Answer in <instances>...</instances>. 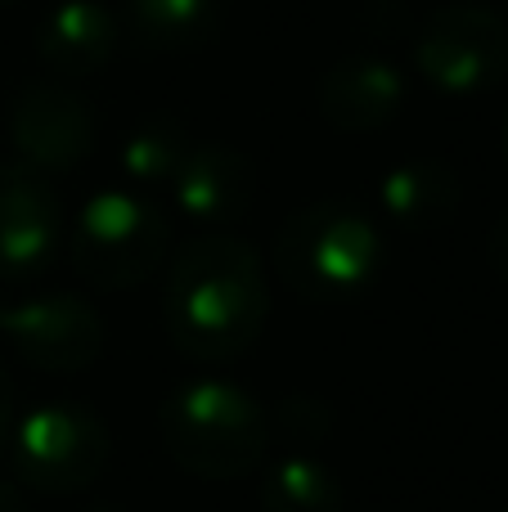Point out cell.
Instances as JSON below:
<instances>
[{"label":"cell","instance_id":"16","mask_svg":"<svg viewBox=\"0 0 508 512\" xmlns=\"http://www.w3.org/2000/svg\"><path fill=\"white\" fill-rule=\"evenodd\" d=\"M257 504L261 512H347V495L333 468L311 454H288L266 472Z\"/></svg>","mask_w":508,"mask_h":512},{"label":"cell","instance_id":"11","mask_svg":"<svg viewBox=\"0 0 508 512\" xmlns=\"http://www.w3.org/2000/svg\"><path fill=\"white\" fill-rule=\"evenodd\" d=\"M122 45V18L104 0H59L36 23V54L59 77H95Z\"/></svg>","mask_w":508,"mask_h":512},{"label":"cell","instance_id":"20","mask_svg":"<svg viewBox=\"0 0 508 512\" xmlns=\"http://www.w3.org/2000/svg\"><path fill=\"white\" fill-rule=\"evenodd\" d=\"M504 162H508V113H504Z\"/></svg>","mask_w":508,"mask_h":512},{"label":"cell","instance_id":"4","mask_svg":"<svg viewBox=\"0 0 508 512\" xmlns=\"http://www.w3.org/2000/svg\"><path fill=\"white\" fill-rule=\"evenodd\" d=\"M171 248V225L149 194L104 189L77 212L68 234L72 265L95 288H135L162 265Z\"/></svg>","mask_w":508,"mask_h":512},{"label":"cell","instance_id":"13","mask_svg":"<svg viewBox=\"0 0 508 512\" xmlns=\"http://www.w3.org/2000/svg\"><path fill=\"white\" fill-rule=\"evenodd\" d=\"M378 207L405 230H437L459 207V176L446 162H401L378 180Z\"/></svg>","mask_w":508,"mask_h":512},{"label":"cell","instance_id":"10","mask_svg":"<svg viewBox=\"0 0 508 512\" xmlns=\"http://www.w3.org/2000/svg\"><path fill=\"white\" fill-rule=\"evenodd\" d=\"M171 203L185 216L203 225H234L248 216V207L257 203V171L230 144H203L198 140L189 149L185 167L171 180Z\"/></svg>","mask_w":508,"mask_h":512},{"label":"cell","instance_id":"14","mask_svg":"<svg viewBox=\"0 0 508 512\" xmlns=\"http://www.w3.org/2000/svg\"><path fill=\"white\" fill-rule=\"evenodd\" d=\"M194 144L198 140L185 131V122H176V117H167V113L144 117L140 126L126 131L122 149H117L126 189H135V194L171 189V180H176V171L185 167V158H189Z\"/></svg>","mask_w":508,"mask_h":512},{"label":"cell","instance_id":"15","mask_svg":"<svg viewBox=\"0 0 508 512\" xmlns=\"http://www.w3.org/2000/svg\"><path fill=\"white\" fill-rule=\"evenodd\" d=\"M221 5L216 0H126L122 32L149 50H194L212 36Z\"/></svg>","mask_w":508,"mask_h":512},{"label":"cell","instance_id":"2","mask_svg":"<svg viewBox=\"0 0 508 512\" xmlns=\"http://www.w3.org/2000/svg\"><path fill=\"white\" fill-rule=\"evenodd\" d=\"M158 432L171 459L207 481L248 477L270 441L261 405L221 378H198L171 391L158 409Z\"/></svg>","mask_w":508,"mask_h":512},{"label":"cell","instance_id":"12","mask_svg":"<svg viewBox=\"0 0 508 512\" xmlns=\"http://www.w3.org/2000/svg\"><path fill=\"white\" fill-rule=\"evenodd\" d=\"M320 108L329 126L347 135L378 131L405 108V77L396 63L374 59V54H356L329 68L320 86Z\"/></svg>","mask_w":508,"mask_h":512},{"label":"cell","instance_id":"18","mask_svg":"<svg viewBox=\"0 0 508 512\" xmlns=\"http://www.w3.org/2000/svg\"><path fill=\"white\" fill-rule=\"evenodd\" d=\"M14 382H9V373L0 369V450L9 445V432H14Z\"/></svg>","mask_w":508,"mask_h":512},{"label":"cell","instance_id":"7","mask_svg":"<svg viewBox=\"0 0 508 512\" xmlns=\"http://www.w3.org/2000/svg\"><path fill=\"white\" fill-rule=\"evenodd\" d=\"M0 337L32 369L81 373L104 351V319L77 292L0 297Z\"/></svg>","mask_w":508,"mask_h":512},{"label":"cell","instance_id":"17","mask_svg":"<svg viewBox=\"0 0 508 512\" xmlns=\"http://www.w3.org/2000/svg\"><path fill=\"white\" fill-rule=\"evenodd\" d=\"M486 261H491V270L508 283V212L491 225V239H486Z\"/></svg>","mask_w":508,"mask_h":512},{"label":"cell","instance_id":"3","mask_svg":"<svg viewBox=\"0 0 508 512\" xmlns=\"http://www.w3.org/2000/svg\"><path fill=\"white\" fill-rule=\"evenodd\" d=\"M383 261V239L360 207L329 198L288 216L275 239L279 279L306 301H347L365 292Z\"/></svg>","mask_w":508,"mask_h":512},{"label":"cell","instance_id":"8","mask_svg":"<svg viewBox=\"0 0 508 512\" xmlns=\"http://www.w3.org/2000/svg\"><path fill=\"white\" fill-rule=\"evenodd\" d=\"M63 248V207L50 176L0 162V283H32Z\"/></svg>","mask_w":508,"mask_h":512},{"label":"cell","instance_id":"6","mask_svg":"<svg viewBox=\"0 0 508 512\" xmlns=\"http://www.w3.org/2000/svg\"><path fill=\"white\" fill-rule=\"evenodd\" d=\"M414 68L446 95H482L508 77V23L486 5H441L414 36Z\"/></svg>","mask_w":508,"mask_h":512},{"label":"cell","instance_id":"9","mask_svg":"<svg viewBox=\"0 0 508 512\" xmlns=\"http://www.w3.org/2000/svg\"><path fill=\"white\" fill-rule=\"evenodd\" d=\"M9 135H14L18 162L50 176V171L81 167L95 153L99 126L77 90L36 86L27 95H18L14 113H9Z\"/></svg>","mask_w":508,"mask_h":512},{"label":"cell","instance_id":"21","mask_svg":"<svg viewBox=\"0 0 508 512\" xmlns=\"http://www.w3.org/2000/svg\"><path fill=\"white\" fill-rule=\"evenodd\" d=\"M0 5H14V0H0Z\"/></svg>","mask_w":508,"mask_h":512},{"label":"cell","instance_id":"1","mask_svg":"<svg viewBox=\"0 0 508 512\" xmlns=\"http://www.w3.org/2000/svg\"><path fill=\"white\" fill-rule=\"evenodd\" d=\"M270 292L257 252L234 234H203L176 252L162 288V324L180 355L230 364L261 337Z\"/></svg>","mask_w":508,"mask_h":512},{"label":"cell","instance_id":"5","mask_svg":"<svg viewBox=\"0 0 508 512\" xmlns=\"http://www.w3.org/2000/svg\"><path fill=\"white\" fill-rule=\"evenodd\" d=\"M9 468L23 486L41 495H77L104 472L113 441L108 427L72 400H50V405L27 409L9 432Z\"/></svg>","mask_w":508,"mask_h":512},{"label":"cell","instance_id":"19","mask_svg":"<svg viewBox=\"0 0 508 512\" xmlns=\"http://www.w3.org/2000/svg\"><path fill=\"white\" fill-rule=\"evenodd\" d=\"M0 512H27L23 499H18V490L9 486V481H0Z\"/></svg>","mask_w":508,"mask_h":512}]
</instances>
